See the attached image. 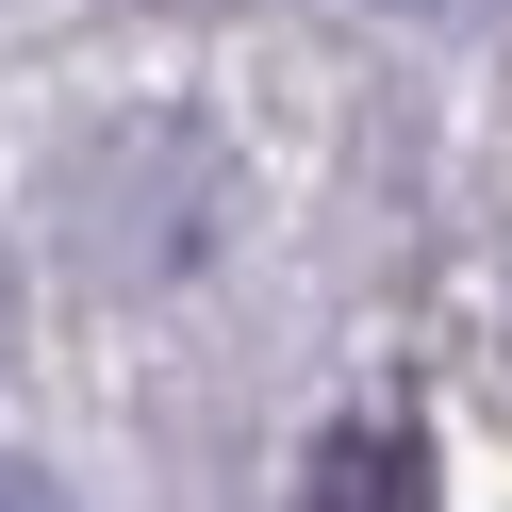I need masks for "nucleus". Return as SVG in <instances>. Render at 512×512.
Listing matches in <instances>:
<instances>
[{"instance_id": "f03ea898", "label": "nucleus", "mask_w": 512, "mask_h": 512, "mask_svg": "<svg viewBox=\"0 0 512 512\" xmlns=\"http://www.w3.org/2000/svg\"><path fill=\"white\" fill-rule=\"evenodd\" d=\"M0 512H67V479H50V463H0Z\"/></svg>"}, {"instance_id": "7ed1b4c3", "label": "nucleus", "mask_w": 512, "mask_h": 512, "mask_svg": "<svg viewBox=\"0 0 512 512\" xmlns=\"http://www.w3.org/2000/svg\"><path fill=\"white\" fill-rule=\"evenodd\" d=\"M0 364H17V265H0Z\"/></svg>"}, {"instance_id": "f257e3e1", "label": "nucleus", "mask_w": 512, "mask_h": 512, "mask_svg": "<svg viewBox=\"0 0 512 512\" xmlns=\"http://www.w3.org/2000/svg\"><path fill=\"white\" fill-rule=\"evenodd\" d=\"M298 512H430V430H413V413H347V430H314Z\"/></svg>"}]
</instances>
